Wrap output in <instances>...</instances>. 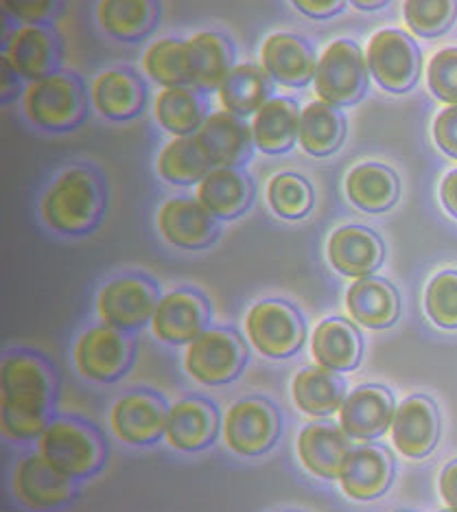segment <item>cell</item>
<instances>
[{
    "label": "cell",
    "instance_id": "1",
    "mask_svg": "<svg viewBox=\"0 0 457 512\" xmlns=\"http://www.w3.org/2000/svg\"><path fill=\"white\" fill-rule=\"evenodd\" d=\"M57 377L44 357L16 351L0 364V432L9 442H33L53 421Z\"/></svg>",
    "mask_w": 457,
    "mask_h": 512
},
{
    "label": "cell",
    "instance_id": "2",
    "mask_svg": "<svg viewBox=\"0 0 457 512\" xmlns=\"http://www.w3.org/2000/svg\"><path fill=\"white\" fill-rule=\"evenodd\" d=\"M105 213V184L86 165H73L57 176L40 202V215L57 235L84 237L99 226Z\"/></svg>",
    "mask_w": 457,
    "mask_h": 512
},
{
    "label": "cell",
    "instance_id": "3",
    "mask_svg": "<svg viewBox=\"0 0 457 512\" xmlns=\"http://www.w3.org/2000/svg\"><path fill=\"white\" fill-rule=\"evenodd\" d=\"M22 110L31 125L44 132H73L88 114V95L84 81L68 73H55L31 81L22 95Z\"/></svg>",
    "mask_w": 457,
    "mask_h": 512
},
{
    "label": "cell",
    "instance_id": "4",
    "mask_svg": "<svg viewBox=\"0 0 457 512\" xmlns=\"http://www.w3.org/2000/svg\"><path fill=\"white\" fill-rule=\"evenodd\" d=\"M35 445L57 473L75 482L95 475L105 462L101 434L79 418H53Z\"/></svg>",
    "mask_w": 457,
    "mask_h": 512
},
{
    "label": "cell",
    "instance_id": "5",
    "mask_svg": "<svg viewBox=\"0 0 457 512\" xmlns=\"http://www.w3.org/2000/svg\"><path fill=\"white\" fill-rule=\"evenodd\" d=\"M248 364V346L243 337L224 327L206 329L191 344L184 346L182 366L199 386H226L241 377Z\"/></svg>",
    "mask_w": 457,
    "mask_h": 512
},
{
    "label": "cell",
    "instance_id": "6",
    "mask_svg": "<svg viewBox=\"0 0 457 512\" xmlns=\"http://www.w3.org/2000/svg\"><path fill=\"white\" fill-rule=\"evenodd\" d=\"M370 84V68L366 53L353 40H335L318 57L315 71V95L335 108L355 106L366 95Z\"/></svg>",
    "mask_w": 457,
    "mask_h": 512
},
{
    "label": "cell",
    "instance_id": "7",
    "mask_svg": "<svg viewBox=\"0 0 457 512\" xmlns=\"http://www.w3.org/2000/svg\"><path fill=\"white\" fill-rule=\"evenodd\" d=\"M243 329L254 351L267 359L294 357L307 337L300 311L276 298L256 302L243 320Z\"/></svg>",
    "mask_w": 457,
    "mask_h": 512
},
{
    "label": "cell",
    "instance_id": "8",
    "mask_svg": "<svg viewBox=\"0 0 457 512\" xmlns=\"http://www.w3.org/2000/svg\"><path fill=\"white\" fill-rule=\"evenodd\" d=\"M158 287L147 276L125 274L105 283L95 300L101 324L123 333L147 327L158 307Z\"/></svg>",
    "mask_w": 457,
    "mask_h": 512
},
{
    "label": "cell",
    "instance_id": "9",
    "mask_svg": "<svg viewBox=\"0 0 457 512\" xmlns=\"http://www.w3.org/2000/svg\"><path fill=\"white\" fill-rule=\"evenodd\" d=\"M280 436V414L274 403L250 397L232 403L221 418V438L241 458L263 456L274 449Z\"/></svg>",
    "mask_w": 457,
    "mask_h": 512
},
{
    "label": "cell",
    "instance_id": "10",
    "mask_svg": "<svg viewBox=\"0 0 457 512\" xmlns=\"http://www.w3.org/2000/svg\"><path fill=\"white\" fill-rule=\"evenodd\" d=\"M136 344L130 333L97 324L81 333L75 342L73 362L77 372L88 381L114 383L132 368Z\"/></svg>",
    "mask_w": 457,
    "mask_h": 512
},
{
    "label": "cell",
    "instance_id": "11",
    "mask_svg": "<svg viewBox=\"0 0 457 512\" xmlns=\"http://www.w3.org/2000/svg\"><path fill=\"white\" fill-rule=\"evenodd\" d=\"M366 60L370 75L392 95H405L418 84L423 71V55L416 40L401 29H383L374 33L368 44Z\"/></svg>",
    "mask_w": 457,
    "mask_h": 512
},
{
    "label": "cell",
    "instance_id": "12",
    "mask_svg": "<svg viewBox=\"0 0 457 512\" xmlns=\"http://www.w3.org/2000/svg\"><path fill=\"white\" fill-rule=\"evenodd\" d=\"M3 57L22 81H38L62 73L64 44L51 25H20L11 33Z\"/></svg>",
    "mask_w": 457,
    "mask_h": 512
},
{
    "label": "cell",
    "instance_id": "13",
    "mask_svg": "<svg viewBox=\"0 0 457 512\" xmlns=\"http://www.w3.org/2000/svg\"><path fill=\"white\" fill-rule=\"evenodd\" d=\"M11 493L16 502L33 512L64 508L75 495V480L57 473L38 451L20 458L11 473Z\"/></svg>",
    "mask_w": 457,
    "mask_h": 512
},
{
    "label": "cell",
    "instance_id": "14",
    "mask_svg": "<svg viewBox=\"0 0 457 512\" xmlns=\"http://www.w3.org/2000/svg\"><path fill=\"white\" fill-rule=\"evenodd\" d=\"M208 322V300L195 292V289L182 287L160 296L154 316H151L149 329L156 340L164 344L186 346L208 329Z\"/></svg>",
    "mask_w": 457,
    "mask_h": 512
},
{
    "label": "cell",
    "instance_id": "15",
    "mask_svg": "<svg viewBox=\"0 0 457 512\" xmlns=\"http://www.w3.org/2000/svg\"><path fill=\"white\" fill-rule=\"evenodd\" d=\"M169 405L154 392H130L110 407V427L116 440L130 447H151L164 438Z\"/></svg>",
    "mask_w": 457,
    "mask_h": 512
},
{
    "label": "cell",
    "instance_id": "16",
    "mask_svg": "<svg viewBox=\"0 0 457 512\" xmlns=\"http://www.w3.org/2000/svg\"><path fill=\"white\" fill-rule=\"evenodd\" d=\"M160 237L180 250L210 248L219 237V219L197 202V197H173L156 215Z\"/></svg>",
    "mask_w": 457,
    "mask_h": 512
},
{
    "label": "cell",
    "instance_id": "17",
    "mask_svg": "<svg viewBox=\"0 0 457 512\" xmlns=\"http://www.w3.org/2000/svg\"><path fill=\"white\" fill-rule=\"evenodd\" d=\"M210 165L241 169L254 154L252 125L228 110L210 112L195 134Z\"/></svg>",
    "mask_w": 457,
    "mask_h": 512
},
{
    "label": "cell",
    "instance_id": "18",
    "mask_svg": "<svg viewBox=\"0 0 457 512\" xmlns=\"http://www.w3.org/2000/svg\"><path fill=\"white\" fill-rule=\"evenodd\" d=\"M396 405L388 388L366 383L348 394L339 407V427L350 440L372 442L381 438L394 423Z\"/></svg>",
    "mask_w": 457,
    "mask_h": 512
},
{
    "label": "cell",
    "instance_id": "19",
    "mask_svg": "<svg viewBox=\"0 0 457 512\" xmlns=\"http://www.w3.org/2000/svg\"><path fill=\"white\" fill-rule=\"evenodd\" d=\"M221 432L217 407L199 397L169 405L164 421V442L175 451L195 453L208 449Z\"/></svg>",
    "mask_w": 457,
    "mask_h": 512
},
{
    "label": "cell",
    "instance_id": "20",
    "mask_svg": "<svg viewBox=\"0 0 457 512\" xmlns=\"http://www.w3.org/2000/svg\"><path fill=\"white\" fill-rule=\"evenodd\" d=\"M392 440L401 456L409 460L427 458L440 440L438 405L423 394L405 399L396 407Z\"/></svg>",
    "mask_w": 457,
    "mask_h": 512
},
{
    "label": "cell",
    "instance_id": "21",
    "mask_svg": "<svg viewBox=\"0 0 457 512\" xmlns=\"http://www.w3.org/2000/svg\"><path fill=\"white\" fill-rule=\"evenodd\" d=\"M326 259L333 270L348 278L374 276L385 259V246L377 232L366 226H342L326 241Z\"/></svg>",
    "mask_w": 457,
    "mask_h": 512
},
{
    "label": "cell",
    "instance_id": "22",
    "mask_svg": "<svg viewBox=\"0 0 457 512\" xmlns=\"http://www.w3.org/2000/svg\"><path fill=\"white\" fill-rule=\"evenodd\" d=\"M394 480V458L381 445H359L348 453L339 486L355 502H372L385 495Z\"/></svg>",
    "mask_w": 457,
    "mask_h": 512
},
{
    "label": "cell",
    "instance_id": "23",
    "mask_svg": "<svg viewBox=\"0 0 457 512\" xmlns=\"http://www.w3.org/2000/svg\"><path fill=\"white\" fill-rule=\"evenodd\" d=\"M261 66L278 86L304 88L315 79L318 55L294 33H272L261 46Z\"/></svg>",
    "mask_w": 457,
    "mask_h": 512
},
{
    "label": "cell",
    "instance_id": "24",
    "mask_svg": "<svg viewBox=\"0 0 457 512\" xmlns=\"http://www.w3.org/2000/svg\"><path fill=\"white\" fill-rule=\"evenodd\" d=\"M145 84L130 68H108L90 84V103L105 121L125 123L143 112Z\"/></svg>",
    "mask_w": 457,
    "mask_h": 512
},
{
    "label": "cell",
    "instance_id": "25",
    "mask_svg": "<svg viewBox=\"0 0 457 512\" xmlns=\"http://www.w3.org/2000/svg\"><path fill=\"white\" fill-rule=\"evenodd\" d=\"M350 449L353 447L344 429L322 421L304 427L296 440V453L304 471L328 482L339 480Z\"/></svg>",
    "mask_w": 457,
    "mask_h": 512
},
{
    "label": "cell",
    "instance_id": "26",
    "mask_svg": "<svg viewBox=\"0 0 457 512\" xmlns=\"http://www.w3.org/2000/svg\"><path fill=\"white\" fill-rule=\"evenodd\" d=\"M197 202L219 221L237 219L254 202V184L241 169L215 167L197 184Z\"/></svg>",
    "mask_w": 457,
    "mask_h": 512
},
{
    "label": "cell",
    "instance_id": "27",
    "mask_svg": "<svg viewBox=\"0 0 457 512\" xmlns=\"http://www.w3.org/2000/svg\"><path fill=\"white\" fill-rule=\"evenodd\" d=\"M346 311L359 327L372 331L388 329L401 313V298L396 287L385 278H357L346 292Z\"/></svg>",
    "mask_w": 457,
    "mask_h": 512
},
{
    "label": "cell",
    "instance_id": "28",
    "mask_svg": "<svg viewBox=\"0 0 457 512\" xmlns=\"http://www.w3.org/2000/svg\"><path fill=\"white\" fill-rule=\"evenodd\" d=\"M309 351L315 366L333 372H350L361 364L363 340L353 322L344 318H328L315 327Z\"/></svg>",
    "mask_w": 457,
    "mask_h": 512
},
{
    "label": "cell",
    "instance_id": "29",
    "mask_svg": "<svg viewBox=\"0 0 457 512\" xmlns=\"http://www.w3.org/2000/svg\"><path fill=\"white\" fill-rule=\"evenodd\" d=\"M346 383L333 370L322 366H307L291 379V401L304 416L326 418L339 412L346 401Z\"/></svg>",
    "mask_w": 457,
    "mask_h": 512
},
{
    "label": "cell",
    "instance_id": "30",
    "mask_svg": "<svg viewBox=\"0 0 457 512\" xmlns=\"http://www.w3.org/2000/svg\"><path fill=\"white\" fill-rule=\"evenodd\" d=\"M274 90L276 81L267 75L261 64L243 62L232 66V71L221 81L217 97L221 108L248 119L274 97Z\"/></svg>",
    "mask_w": 457,
    "mask_h": 512
},
{
    "label": "cell",
    "instance_id": "31",
    "mask_svg": "<svg viewBox=\"0 0 457 512\" xmlns=\"http://www.w3.org/2000/svg\"><path fill=\"white\" fill-rule=\"evenodd\" d=\"M298 103L291 97H272L252 116L254 145L263 154L280 156L298 143L300 134Z\"/></svg>",
    "mask_w": 457,
    "mask_h": 512
},
{
    "label": "cell",
    "instance_id": "32",
    "mask_svg": "<svg viewBox=\"0 0 457 512\" xmlns=\"http://www.w3.org/2000/svg\"><path fill=\"white\" fill-rule=\"evenodd\" d=\"M95 18L105 36L132 44L156 29L160 7L158 0H99Z\"/></svg>",
    "mask_w": 457,
    "mask_h": 512
},
{
    "label": "cell",
    "instance_id": "33",
    "mask_svg": "<svg viewBox=\"0 0 457 512\" xmlns=\"http://www.w3.org/2000/svg\"><path fill=\"white\" fill-rule=\"evenodd\" d=\"M344 191L348 202L363 213L379 215L390 211L401 195L398 176L379 162H363L346 176Z\"/></svg>",
    "mask_w": 457,
    "mask_h": 512
},
{
    "label": "cell",
    "instance_id": "34",
    "mask_svg": "<svg viewBox=\"0 0 457 512\" xmlns=\"http://www.w3.org/2000/svg\"><path fill=\"white\" fill-rule=\"evenodd\" d=\"M154 116L164 132L195 136L208 116V101L193 86L162 88L154 99Z\"/></svg>",
    "mask_w": 457,
    "mask_h": 512
},
{
    "label": "cell",
    "instance_id": "35",
    "mask_svg": "<svg viewBox=\"0 0 457 512\" xmlns=\"http://www.w3.org/2000/svg\"><path fill=\"white\" fill-rule=\"evenodd\" d=\"M346 138V116L324 101H313L300 114L298 143L313 158L333 156Z\"/></svg>",
    "mask_w": 457,
    "mask_h": 512
},
{
    "label": "cell",
    "instance_id": "36",
    "mask_svg": "<svg viewBox=\"0 0 457 512\" xmlns=\"http://www.w3.org/2000/svg\"><path fill=\"white\" fill-rule=\"evenodd\" d=\"M193 88L199 92L219 90L221 81L232 71L234 49L226 36L217 31H199L189 38Z\"/></svg>",
    "mask_w": 457,
    "mask_h": 512
},
{
    "label": "cell",
    "instance_id": "37",
    "mask_svg": "<svg viewBox=\"0 0 457 512\" xmlns=\"http://www.w3.org/2000/svg\"><path fill=\"white\" fill-rule=\"evenodd\" d=\"M213 165L199 147L195 136H175L160 149L156 160L158 176L173 186H197Z\"/></svg>",
    "mask_w": 457,
    "mask_h": 512
},
{
    "label": "cell",
    "instance_id": "38",
    "mask_svg": "<svg viewBox=\"0 0 457 512\" xmlns=\"http://www.w3.org/2000/svg\"><path fill=\"white\" fill-rule=\"evenodd\" d=\"M147 77L162 88L193 86L189 40L164 38L147 46L143 55Z\"/></svg>",
    "mask_w": 457,
    "mask_h": 512
},
{
    "label": "cell",
    "instance_id": "39",
    "mask_svg": "<svg viewBox=\"0 0 457 512\" xmlns=\"http://www.w3.org/2000/svg\"><path fill=\"white\" fill-rule=\"evenodd\" d=\"M313 186L307 178H302L300 173L283 171L267 184V204L272 208L274 215L287 221L304 219L313 208Z\"/></svg>",
    "mask_w": 457,
    "mask_h": 512
},
{
    "label": "cell",
    "instance_id": "40",
    "mask_svg": "<svg viewBox=\"0 0 457 512\" xmlns=\"http://www.w3.org/2000/svg\"><path fill=\"white\" fill-rule=\"evenodd\" d=\"M403 16L418 38H440L457 18V0H405Z\"/></svg>",
    "mask_w": 457,
    "mask_h": 512
},
{
    "label": "cell",
    "instance_id": "41",
    "mask_svg": "<svg viewBox=\"0 0 457 512\" xmlns=\"http://www.w3.org/2000/svg\"><path fill=\"white\" fill-rule=\"evenodd\" d=\"M429 320L440 329H457V272L447 270L431 278L425 294Z\"/></svg>",
    "mask_w": 457,
    "mask_h": 512
},
{
    "label": "cell",
    "instance_id": "42",
    "mask_svg": "<svg viewBox=\"0 0 457 512\" xmlns=\"http://www.w3.org/2000/svg\"><path fill=\"white\" fill-rule=\"evenodd\" d=\"M427 81L433 97L457 106V46H449L431 57Z\"/></svg>",
    "mask_w": 457,
    "mask_h": 512
},
{
    "label": "cell",
    "instance_id": "43",
    "mask_svg": "<svg viewBox=\"0 0 457 512\" xmlns=\"http://www.w3.org/2000/svg\"><path fill=\"white\" fill-rule=\"evenodd\" d=\"M3 14L20 25H53L62 16L64 0H0Z\"/></svg>",
    "mask_w": 457,
    "mask_h": 512
},
{
    "label": "cell",
    "instance_id": "44",
    "mask_svg": "<svg viewBox=\"0 0 457 512\" xmlns=\"http://www.w3.org/2000/svg\"><path fill=\"white\" fill-rule=\"evenodd\" d=\"M433 141L444 154L457 160V106L444 108L433 121Z\"/></svg>",
    "mask_w": 457,
    "mask_h": 512
},
{
    "label": "cell",
    "instance_id": "45",
    "mask_svg": "<svg viewBox=\"0 0 457 512\" xmlns=\"http://www.w3.org/2000/svg\"><path fill=\"white\" fill-rule=\"evenodd\" d=\"M348 0H291L302 16L313 20H328L346 7Z\"/></svg>",
    "mask_w": 457,
    "mask_h": 512
},
{
    "label": "cell",
    "instance_id": "46",
    "mask_svg": "<svg viewBox=\"0 0 457 512\" xmlns=\"http://www.w3.org/2000/svg\"><path fill=\"white\" fill-rule=\"evenodd\" d=\"M440 497L447 508L457 510V460L449 462L440 473Z\"/></svg>",
    "mask_w": 457,
    "mask_h": 512
},
{
    "label": "cell",
    "instance_id": "47",
    "mask_svg": "<svg viewBox=\"0 0 457 512\" xmlns=\"http://www.w3.org/2000/svg\"><path fill=\"white\" fill-rule=\"evenodd\" d=\"M440 197H442L444 208H447V211L457 219V169L447 173V178L442 180Z\"/></svg>",
    "mask_w": 457,
    "mask_h": 512
},
{
    "label": "cell",
    "instance_id": "48",
    "mask_svg": "<svg viewBox=\"0 0 457 512\" xmlns=\"http://www.w3.org/2000/svg\"><path fill=\"white\" fill-rule=\"evenodd\" d=\"M348 3H353L361 11H377V9L388 5L390 0H348Z\"/></svg>",
    "mask_w": 457,
    "mask_h": 512
},
{
    "label": "cell",
    "instance_id": "49",
    "mask_svg": "<svg viewBox=\"0 0 457 512\" xmlns=\"http://www.w3.org/2000/svg\"><path fill=\"white\" fill-rule=\"evenodd\" d=\"M442 512H457V510H451V508H447V510H442Z\"/></svg>",
    "mask_w": 457,
    "mask_h": 512
},
{
    "label": "cell",
    "instance_id": "50",
    "mask_svg": "<svg viewBox=\"0 0 457 512\" xmlns=\"http://www.w3.org/2000/svg\"><path fill=\"white\" fill-rule=\"evenodd\" d=\"M398 512H409V510H398Z\"/></svg>",
    "mask_w": 457,
    "mask_h": 512
}]
</instances>
